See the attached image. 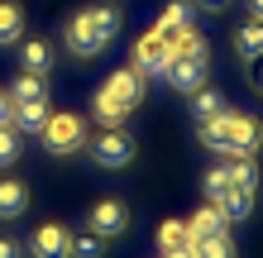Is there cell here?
Here are the masks:
<instances>
[{"mask_svg":"<svg viewBox=\"0 0 263 258\" xmlns=\"http://www.w3.org/2000/svg\"><path fill=\"white\" fill-rule=\"evenodd\" d=\"M196 139L211 153H258L263 125L254 115H244V110H220L215 120H201L196 125Z\"/></svg>","mask_w":263,"mask_h":258,"instance_id":"obj_1","label":"cell"},{"mask_svg":"<svg viewBox=\"0 0 263 258\" xmlns=\"http://www.w3.org/2000/svg\"><path fill=\"white\" fill-rule=\"evenodd\" d=\"M139 101H144V72H139L134 63L115 67L110 77H105V86L91 96V120H96L101 129H115V125H125V115Z\"/></svg>","mask_w":263,"mask_h":258,"instance_id":"obj_2","label":"cell"},{"mask_svg":"<svg viewBox=\"0 0 263 258\" xmlns=\"http://www.w3.org/2000/svg\"><path fill=\"white\" fill-rule=\"evenodd\" d=\"M39 139H43V148L58 153V158L77 153V148H86V115H77V110H53Z\"/></svg>","mask_w":263,"mask_h":258,"instance_id":"obj_3","label":"cell"},{"mask_svg":"<svg viewBox=\"0 0 263 258\" xmlns=\"http://www.w3.org/2000/svg\"><path fill=\"white\" fill-rule=\"evenodd\" d=\"M63 43H67V53H72V57H82V63H86V57H101L110 38H105L101 29H96L91 10H77L72 19L63 24Z\"/></svg>","mask_w":263,"mask_h":258,"instance_id":"obj_4","label":"cell"},{"mask_svg":"<svg viewBox=\"0 0 263 258\" xmlns=\"http://www.w3.org/2000/svg\"><path fill=\"white\" fill-rule=\"evenodd\" d=\"M86 148H91V158H96L101 168H129V163H134V153H139V144H134L120 125H115V129H101Z\"/></svg>","mask_w":263,"mask_h":258,"instance_id":"obj_5","label":"cell"},{"mask_svg":"<svg viewBox=\"0 0 263 258\" xmlns=\"http://www.w3.org/2000/svg\"><path fill=\"white\" fill-rule=\"evenodd\" d=\"M86 230L91 234H101V239H120L129 230V206L125 201H115V196H105V201H96L86 210Z\"/></svg>","mask_w":263,"mask_h":258,"instance_id":"obj_6","label":"cell"},{"mask_svg":"<svg viewBox=\"0 0 263 258\" xmlns=\"http://www.w3.org/2000/svg\"><path fill=\"white\" fill-rule=\"evenodd\" d=\"M206 72H211V57H182V53H173L167 67H163V77L173 82L182 96H192L196 86H206Z\"/></svg>","mask_w":263,"mask_h":258,"instance_id":"obj_7","label":"cell"},{"mask_svg":"<svg viewBox=\"0 0 263 258\" xmlns=\"http://www.w3.org/2000/svg\"><path fill=\"white\" fill-rule=\"evenodd\" d=\"M167 57H173V43H167V38L158 34V29H148V34H144V38L134 43V67L144 72V77H153V72L163 77Z\"/></svg>","mask_w":263,"mask_h":258,"instance_id":"obj_8","label":"cell"},{"mask_svg":"<svg viewBox=\"0 0 263 258\" xmlns=\"http://www.w3.org/2000/svg\"><path fill=\"white\" fill-rule=\"evenodd\" d=\"M67 249H72L67 225H39L34 239H29V253L34 258H67Z\"/></svg>","mask_w":263,"mask_h":258,"instance_id":"obj_9","label":"cell"},{"mask_svg":"<svg viewBox=\"0 0 263 258\" xmlns=\"http://www.w3.org/2000/svg\"><path fill=\"white\" fill-rule=\"evenodd\" d=\"M14 110H10V125L20 129V134H43V125H48V96H39V101H10Z\"/></svg>","mask_w":263,"mask_h":258,"instance_id":"obj_10","label":"cell"},{"mask_svg":"<svg viewBox=\"0 0 263 258\" xmlns=\"http://www.w3.org/2000/svg\"><path fill=\"white\" fill-rule=\"evenodd\" d=\"M48 67H53V43L48 38H20V72L48 77Z\"/></svg>","mask_w":263,"mask_h":258,"instance_id":"obj_11","label":"cell"},{"mask_svg":"<svg viewBox=\"0 0 263 258\" xmlns=\"http://www.w3.org/2000/svg\"><path fill=\"white\" fill-rule=\"evenodd\" d=\"M153 29H158L167 43H173L177 34H187V29H192V0H173V5H167L158 19H153Z\"/></svg>","mask_w":263,"mask_h":258,"instance_id":"obj_12","label":"cell"},{"mask_svg":"<svg viewBox=\"0 0 263 258\" xmlns=\"http://www.w3.org/2000/svg\"><path fill=\"white\" fill-rule=\"evenodd\" d=\"M24 210H29V187L14 182V177H5L0 182V220H20Z\"/></svg>","mask_w":263,"mask_h":258,"instance_id":"obj_13","label":"cell"},{"mask_svg":"<svg viewBox=\"0 0 263 258\" xmlns=\"http://www.w3.org/2000/svg\"><path fill=\"white\" fill-rule=\"evenodd\" d=\"M211 206L220 210L225 220H244V215H249V210H254V191H249V187H230L225 196H215Z\"/></svg>","mask_w":263,"mask_h":258,"instance_id":"obj_14","label":"cell"},{"mask_svg":"<svg viewBox=\"0 0 263 258\" xmlns=\"http://www.w3.org/2000/svg\"><path fill=\"white\" fill-rule=\"evenodd\" d=\"M187 230H192V239H201V234H230V220L215 210L211 201L201 206V210H192V220H187Z\"/></svg>","mask_w":263,"mask_h":258,"instance_id":"obj_15","label":"cell"},{"mask_svg":"<svg viewBox=\"0 0 263 258\" xmlns=\"http://www.w3.org/2000/svg\"><path fill=\"white\" fill-rule=\"evenodd\" d=\"M225 172H230V182L235 187H258V158L254 153H225Z\"/></svg>","mask_w":263,"mask_h":258,"instance_id":"obj_16","label":"cell"},{"mask_svg":"<svg viewBox=\"0 0 263 258\" xmlns=\"http://www.w3.org/2000/svg\"><path fill=\"white\" fill-rule=\"evenodd\" d=\"M20 38H24V10L14 0H0V48H10Z\"/></svg>","mask_w":263,"mask_h":258,"instance_id":"obj_17","label":"cell"},{"mask_svg":"<svg viewBox=\"0 0 263 258\" xmlns=\"http://www.w3.org/2000/svg\"><path fill=\"white\" fill-rule=\"evenodd\" d=\"M220 110H230V105H225V96H220L215 86H196V91H192V115H196V125H201V120H215Z\"/></svg>","mask_w":263,"mask_h":258,"instance_id":"obj_18","label":"cell"},{"mask_svg":"<svg viewBox=\"0 0 263 258\" xmlns=\"http://www.w3.org/2000/svg\"><path fill=\"white\" fill-rule=\"evenodd\" d=\"M235 53L244 57V63L263 53V19H249V24H239V29H235Z\"/></svg>","mask_w":263,"mask_h":258,"instance_id":"obj_19","label":"cell"},{"mask_svg":"<svg viewBox=\"0 0 263 258\" xmlns=\"http://www.w3.org/2000/svg\"><path fill=\"white\" fill-rule=\"evenodd\" d=\"M158 249H163V253H173V249H192V230H187V220H163V225H158Z\"/></svg>","mask_w":263,"mask_h":258,"instance_id":"obj_20","label":"cell"},{"mask_svg":"<svg viewBox=\"0 0 263 258\" xmlns=\"http://www.w3.org/2000/svg\"><path fill=\"white\" fill-rule=\"evenodd\" d=\"M5 96H10V101H39V96H48V82H43L39 72H20Z\"/></svg>","mask_w":263,"mask_h":258,"instance_id":"obj_21","label":"cell"},{"mask_svg":"<svg viewBox=\"0 0 263 258\" xmlns=\"http://www.w3.org/2000/svg\"><path fill=\"white\" fill-rule=\"evenodd\" d=\"M192 253L196 258H235V244H230V234H201V239H192Z\"/></svg>","mask_w":263,"mask_h":258,"instance_id":"obj_22","label":"cell"},{"mask_svg":"<svg viewBox=\"0 0 263 258\" xmlns=\"http://www.w3.org/2000/svg\"><path fill=\"white\" fill-rule=\"evenodd\" d=\"M173 53H182V57H211V48H206V38L196 34V24L187 29V34H177V38H173Z\"/></svg>","mask_w":263,"mask_h":258,"instance_id":"obj_23","label":"cell"},{"mask_svg":"<svg viewBox=\"0 0 263 258\" xmlns=\"http://www.w3.org/2000/svg\"><path fill=\"white\" fill-rule=\"evenodd\" d=\"M105 253V239L101 234H72V249H67V258H101Z\"/></svg>","mask_w":263,"mask_h":258,"instance_id":"obj_24","label":"cell"},{"mask_svg":"<svg viewBox=\"0 0 263 258\" xmlns=\"http://www.w3.org/2000/svg\"><path fill=\"white\" fill-rule=\"evenodd\" d=\"M20 163V129L0 125V168H14Z\"/></svg>","mask_w":263,"mask_h":258,"instance_id":"obj_25","label":"cell"},{"mask_svg":"<svg viewBox=\"0 0 263 258\" xmlns=\"http://www.w3.org/2000/svg\"><path fill=\"white\" fill-rule=\"evenodd\" d=\"M86 10H91V19H96V29H101L105 38L120 34V10L115 5H86Z\"/></svg>","mask_w":263,"mask_h":258,"instance_id":"obj_26","label":"cell"},{"mask_svg":"<svg viewBox=\"0 0 263 258\" xmlns=\"http://www.w3.org/2000/svg\"><path fill=\"white\" fill-rule=\"evenodd\" d=\"M230 187H235V182H230V172H225V163H220V168H211L206 177H201V191H206V201H215V196H225Z\"/></svg>","mask_w":263,"mask_h":258,"instance_id":"obj_27","label":"cell"},{"mask_svg":"<svg viewBox=\"0 0 263 258\" xmlns=\"http://www.w3.org/2000/svg\"><path fill=\"white\" fill-rule=\"evenodd\" d=\"M249 86L263 96V53H258V57H249Z\"/></svg>","mask_w":263,"mask_h":258,"instance_id":"obj_28","label":"cell"},{"mask_svg":"<svg viewBox=\"0 0 263 258\" xmlns=\"http://www.w3.org/2000/svg\"><path fill=\"white\" fill-rule=\"evenodd\" d=\"M24 249L20 244H14V239H5V234H0V258H20Z\"/></svg>","mask_w":263,"mask_h":258,"instance_id":"obj_29","label":"cell"},{"mask_svg":"<svg viewBox=\"0 0 263 258\" xmlns=\"http://www.w3.org/2000/svg\"><path fill=\"white\" fill-rule=\"evenodd\" d=\"M10 110H14V105H10V96H5V91H0V125H10Z\"/></svg>","mask_w":263,"mask_h":258,"instance_id":"obj_30","label":"cell"},{"mask_svg":"<svg viewBox=\"0 0 263 258\" xmlns=\"http://www.w3.org/2000/svg\"><path fill=\"white\" fill-rule=\"evenodd\" d=\"M196 5H201V10H211V14H220V10L230 5V0H196Z\"/></svg>","mask_w":263,"mask_h":258,"instance_id":"obj_31","label":"cell"},{"mask_svg":"<svg viewBox=\"0 0 263 258\" xmlns=\"http://www.w3.org/2000/svg\"><path fill=\"white\" fill-rule=\"evenodd\" d=\"M249 5V19H263V0H244Z\"/></svg>","mask_w":263,"mask_h":258,"instance_id":"obj_32","label":"cell"},{"mask_svg":"<svg viewBox=\"0 0 263 258\" xmlns=\"http://www.w3.org/2000/svg\"><path fill=\"white\" fill-rule=\"evenodd\" d=\"M163 258H196L192 249H173V253H163Z\"/></svg>","mask_w":263,"mask_h":258,"instance_id":"obj_33","label":"cell"}]
</instances>
